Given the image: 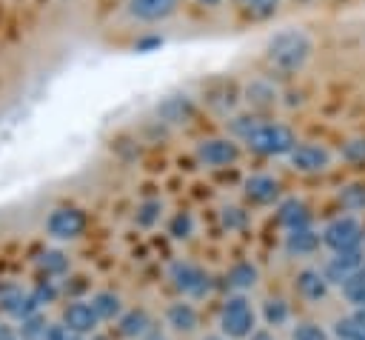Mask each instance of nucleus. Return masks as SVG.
Returning <instances> with one entry per match:
<instances>
[{"label":"nucleus","mask_w":365,"mask_h":340,"mask_svg":"<svg viewBox=\"0 0 365 340\" xmlns=\"http://www.w3.org/2000/svg\"><path fill=\"white\" fill-rule=\"evenodd\" d=\"M311 54V40L299 29H288L271 37L268 43V60L279 71H297Z\"/></svg>","instance_id":"1"},{"label":"nucleus","mask_w":365,"mask_h":340,"mask_svg":"<svg viewBox=\"0 0 365 340\" xmlns=\"http://www.w3.org/2000/svg\"><path fill=\"white\" fill-rule=\"evenodd\" d=\"M245 143L257 154H291V149L297 146V137H294V131L288 126H279V123H257L245 134Z\"/></svg>","instance_id":"2"},{"label":"nucleus","mask_w":365,"mask_h":340,"mask_svg":"<svg viewBox=\"0 0 365 340\" xmlns=\"http://www.w3.org/2000/svg\"><path fill=\"white\" fill-rule=\"evenodd\" d=\"M359 240H362V229L354 217H336L325 226L322 231V243L331 246L334 251H351V249H359Z\"/></svg>","instance_id":"3"},{"label":"nucleus","mask_w":365,"mask_h":340,"mask_svg":"<svg viewBox=\"0 0 365 340\" xmlns=\"http://www.w3.org/2000/svg\"><path fill=\"white\" fill-rule=\"evenodd\" d=\"M222 331L228 337H248L254 331V311L245 297H231L222 306Z\"/></svg>","instance_id":"4"},{"label":"nucleus","mask_w":365,"mask_h":340,"mask_svg":"<svg viewBox=\"0 0 365 340\" xmlns=\"http://www.w3.org/2000/svg\"><path fill=\"white\" fill-rule=\"evenodd\" d=\"M86 229V217L80 209H57L48 217V234L57 240H71Z\"/></svg>","instance_id":"5"},{"label":"nucleus","mask_w":365,"mask_h":340,"mask_svg":"<svg viewBox=\"0 0 365 340\" xmlns=\"http://www.w3.org/2000/svg\"><path fill=\"white\" fill-rule=\"evenodd\" d=\"M197 157L205 166H228L237 160V143L231 140H202L197 146Z\"/></svg>","instance_id":"6"},{"label":"nucleus","mask_w":365,"mask_h":340,"mask_svg":"<svg viewBox=\"0 0 365 340\" xmlns=\"http://www.w3.org/2000/svg\"><path fill=\"white\" fill-rule=\"evenodd\" d=\"M288 157H291V166L299 171H322L328 166V151L311 143H297Z\"/></svg>","instance_id":"7"},{"label":"nucleus","mask_w":365,"mask_h":340,"mask_svg":"<svg viewBox=\"0 0 365 340\" xmlns=\"http://www.w3.org/2000/svg\"><path fill=\"white\" fill-rule=\"evenodd\" d=\"M359 266H362V254H359V249L336 251V257L325 266V280H328V283H345Z\"/></svg>","instance_id":"8"},{"label":"nucleus","mask_w":365,"mask_h":340,"mask_svg":"<svg viewBox=\"0 0 365 340\" xmlns=\"http://www.w3.org/2000/svg\"><path fill=\"white\" fill-rule=\"evenodd\" d=\"M97 314H94V309L88 306V303H71L66 311H63V323H66V329L68 331H74V334H86V331H91L94 326H97Z\"/></svg>","instance_id":"9"},{"label":"nucleus","mask_w":365,"mask_h":340,"mask_svg":"<svg viewBox=\"0 0 365 340\" xmlns=\"http://www.w3.org/2000/svg\"><path fill=\"white\" fill-rule=\"evenodd\" d=\"M171 277L174 283L182 289V291H191V294H202L208 289V277L197 269V266H188V263H177L171 269Z\"/></svg>","instance_id":"10"},{"label":"nucleus","mask_w":365,"mask_h":340,"mask_svg":"<svg viewBox=\"0 0 365 340\" xmlns=\"http://www.w3.org/2000/svg\"><path fill=\"white\" fill-rule=\"evenodd\" d=\"M177 6V0H131V14L140 20H160L165 14H171Z\"/></svg>","instance_id":"11"},{"label":"nucleus","mask_w":365,"mask_h":340,"mask_svg":"<svg viewBox=\"0 0 365 340\" xmlns=\"http://www.w3.org/2000/svg\"><path fill=\"white\" fill-rule=\"evenodd\" d=\"M245 194H248L251 200H257V203H271V200L279 194V186H277L274 177L257 174V177H248V180H245Z\"/></svg>","instance_id":"12"},{"label":"nucleus","mask_w":365,"mask_h":340,"mask_svg":"<svg viewBox=\"0 0 365 340\" xmlns=\"http://www.w3.org/2000/svg\"><path fill=\"white\" fill-rule=\"evenodd\" d=\"M297 289L302 291V297L319 300V297H325V291H328V280H325V274H319V271H314V269H305V271H299V277H297Z\"/></svg>","instance_id":"13"},{"label":"nucleus","mask_w":365,"mask_h":340,"mask_svg":"<svg viewBox=\"0 0 365 340\" xmlns=\"http://www.w3.org/2000/svg\"><path fill=\"white\" fill-rule=\"evenodd\" d=\"M279 223L288 226L291 231L294 229H302V226H308V209L299 200H285L279 206Z\"/></svg>","instance_id":"14"},{"label":"nucleus","mask_w":365,"mask_h":340,"mask_svg":"<svg viewBox=\"0 0 365 340\" xmlns=\"http://www.w3.org/2000/svg\"><path fill=\"white\" fill-rule=\"evenodd\" d=\"M317 243H319V234H314L308 226L294 229V231L288 234V240H285V246H288L291 254H308V251L317 249Z\"/></svg>","instance_id":"15"},{"label":"nucleus","mask_w":365,"mask_h":340,"mask_svg":"<svg viewBox=\"0 0 365 340\" xmlns=\"http://www.w3.org/2000/svg\"><path fill=\"white\" fill-rule=\"evenodd\" d=\"M342 291H345V297H348L354 306H359V309L365 306V263L342 283Z\"/></svg>","instance_id":"16"},{"label":"nucleus","mask_w":365,"mask_h":340,"mask_svg":"<svg viewBox=\"0 0 365 340\" xmlns=\"http://www.w3.org/2000/svg\"><path fill=\"white\" fill-rule=\"evenodd\" d=\"M168 323H171L174 329H180V331H191V329L197 326V311H194L188 303H174V306L168 309Z\"/></svg>","instance_id":"17"},{"label":"nucleus","mask_w":365,"mask_h":340,"mask_svg":"<svg viewBox=\"0 0 365 340\" xmlns=\"http://www.w3.org/2000/svg\"><path fill=\"white\" fill-rule=\"evenodd\" d=\"M148 314L143 311V309H134V311H128L123 320H120V331L125 334V337H140V334H145L148 331Z\"/></svg>","instance_id":"18"},{"label":"nucleus","mask_w":365,"mask_h":340,"mask_svg":"<svg viewBox=\"0 0 365 340\" xmlns=\"http://www.w3.org/2000/svg\"><path fill=\"white\" fill-rule=\"evenodd\" d=\"M91 309H94V314H97L100 320H108V317H114V314L120 311V297L111 294V291H100V294H94Z\"/></svg>","instance_id":"19"},{"label":"nucleus","mask_w":365,"mask_h":340,"mask_svg":"<svg viewBox=\"0 0 365 340\" xmlns=\"http://www.w3.org/2000/svg\"><path fill=\"white\" fill-rule=\"evenodd\" d=\"M188 111H191L188 100H180V97H171V100H165V103L160 106V114H163L165 120H171V123H180L182 117H188Z\"/></svg>","instance_id":"20"},{"label":"nucleus","mask_w":365,"mask_h":340,"mask_svg":"<svg viewBox=\"0 0 365 340\" xmlns=\"http://www.w3.org/2000/svg\"><path fill=\"white\" fill-rule=\"evenodd\" d=\"M231 283H234L237 289H251V286L257 283V269H254L251 263H237V266L231 269Z\"/></svg>","instance_id":"21"},{"label":"nucleus","mask_w":365,"mask_h":340,"mask_svg":"<svg viewBox=\"0 0 365 340\" xmlns=\"http://www.w3.org/2000/svg\"><path fill=\"white\" fill-rule=\"evenodd\" d=\"M285 317H288V309H285L282 300H268V303H265V320H268L271 326H279Z\"/></svg>","instance_id":"22"},{"label":"nucleus","mask_w":365,"mask_h":340,"mask_svg":"<svg viewBox=\"0 0 365 340\" xmlns=\"http://www.w3.org/2000/svg\"><path fill=\"white\" fill-rule=\"evenodd\" d=\"M294 340H328V337L317 323H299L294 329Z\"/></svg>","instance_id":"23"},{"label":"nucleus","mask_w":365,"mask_h":340,"mask_svg":"<svg viewBox=\"0 0 365 340\" xmlns=\"http://www.w3.org/2000/svg\"><path fill=\"white\" fill-rule=\"evenodd\" d=\"M157 217H160V203H157V200L143 203L140 211H137V223H140V226H151Z\"/></svg>","instance_id":"24"},{"label":"nucleus","mask_w":365,"mask_h":340,"mask_svg":"<svg viewBox=\"0 0 365 340\" xmlns=\"http://www.w3.org/2000/svg\"><path fill=\"white\" fill-rule=\"evenodd\" d=\"M277 6H279V0H248V11L254 17H271L277 11Z\"/></svg>","instance_id":"25"},{"label":"nucleus","mask_w":365,"mask_h":340,"mask_svg":"<svg viewBox=\"0 0 365 340\" xmlns=\"http://www.w3.org/2000/svg\"><path fill=\"white\" fill-rule=\"evenodd\" d=\"M171 234L174 237H188L191 234V217L188 214H177L171 220Z\"/></svg>","instance_id":"26"},{"label":"nucleus","mask_w":365,"mask_h":340,"mask_svg":"<svg viewBox=\"0 0 365 340\" xmlns=\"http://www.w3.org/2000/svg\"><path fill=\"white\" fill-rule=\"evenodd\" d=\"M40 266H43L46 271H63V269H66V260H63L60 251H48V254H43Z\"/></svg>","instance_id":"27"},{"label":"nucleus","mask_w":365,"mask_h":340,"mask_svg":"<svg viewBox=\"0 0 365 340\" xmlns=\"http://www.w3.org/2000/svg\"><path fill=\"white\" fill-rule=\"evenodd\" d=\"M342 154H345L348 160H354V163H362V160H365V140H351V143L342 149Z\"/></svg>","instance_id":"28"},{"label":"nucleus","mask_w":365,"mask_h":340,"mask_svg":"<svg viewBox=\"0 0 365 340\" xmlns=\"http://www.w3.org/2000/svg\"><path fill=\"white\" fill-rule=\"evenodd\" d=\"M43 340H80V334L68 331L66 326H48L46 329V337Z\"/></svg>","instance_id":"29"},{"label":"nucleus","mask_w":365,"mask_h":340,"mask_svg":"<svg viewBox=\"0 0 365 340\" xmlns=\"http://www.w3.org/2000/svg\"><path fill=\"white\" fill-rule=\"evenodd\" d=\"M348 206H365V186H351L342 197Z\"/></svg>","instance_id":"30"},{"label":"nucleus","mask_w":365,"mask_h":340,"mask_svg":"<svg viewBox=\"0 0 365 340\" xmlns=\"http://www.w3.org/2000/svg\"><path fill=\"white\" fill-rule=\"evenodd\" d=\"M237 211H240V209H225V214H222L225 226H240V223H242V217H240Z\"/></svg>","instance_id":"31"},{"label":"nucleus","mask_w":365,"mask_h":340,"mask_svg":"<svg viewBox=\"0 0 365 340\" xmlns=\"http://www.w3.org/2000/svg\"><path fill=\"white\" fill-rule=\"evenodd\" d=\"M0 340H17V337H14V334H11L6 326H0Z\"/></svg>","instance_id":"32"},{"label":"nucleus","mask_w":365,"mask_h":340,"mask_svg":"<svg viewBox=\"0 0 365 340\" xmlns=\"http://www.w3.org/2000/svg\"><path fill=\"white\" fill-rule=\"evenodd\" d=\"M251 340H271V337H268V334H265V331H257V334H254V337H251Z\"/></svg>","instance_id":"33"},{"label":"nucleus","mask_w":365,"mask_h":340,"mask_svg":"<svg viewBox=\"0 0 365 340\" xmlns=\"http://www.w3.org/2000/svg\"><path fill=\"white\" fill-rule=\"evenodd\" d=\"M200 3H202V6H217L220 0H200Z\"/></svg>","instance_id":"34"},{"label":"nucleus","mask_w":365,"mask_h":340,"mask_svg":"<svg viewBox=\"0 0 365 340\" xmlns=\"http://www.w3.org/2000/svg\"><path fill=\"white\" fill-rule=\"evenodd\" d=\"M205 340H220V337H205Z\"/></svg>","instance_id":"35"},{"label":"nucleus","mask_w":365,"mask_h":340,"mask_svg":"<svg viewBox=\"0 0 365 340\" xmlns=\"http://www.w3.org/2000/svg\"><path fill=\"white\" fill-rule=\"evenodd\" d=\"M245 3H248V0H245Z\"/></svg>","instance_id":"36"}]
</instances>
